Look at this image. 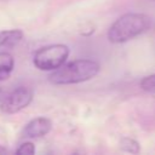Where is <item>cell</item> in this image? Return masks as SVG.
Instances as JSON below:
<instances>
[{
  "label": "cell",
  "mask_w": 155,
  "mask_h": 155,
  "mask_svg": "<svg viewBox=\"0 0 155 155\" xmlns=\"http://www.w3.org/2000/svg\"><path fill=\"white\" fill-rule=\"evenodd\" d=\"M33 99V90L27 86H18L1 101V110L6 114H15L27 108Z\"/></svg>",
  "instance_id": "4"
},
{
  "label": "cell",
  "mask_w": 155,
  "mask_h": 155,
  "mask_svg": "<svg viewBox=\"0 0 155 155\" xmlns=\"http://www.w3.org/2000/svg\"><path fill=\"white\" fill-rule=\"evenodd\" d=\"M99 71V64L93 59H76L67 64H62L54 69L48 80L53 85L79 84L94 78Z\"/></svg>",
  "instance_id": "2"
},
{
  "label": "cell",
  "mask_w": 155,
  "mask_h": 155,
  "mask_svg": "<svg viewBox=\"0 0 155 155\" xmlns=\"http://www.w3.org/2000/svg\"><path fill=\"white\" fill-rule=\"evenodd\" d=\"M15 67V59L8 52H0V81L6 80L12 73Z\"/></svg>",
  "instance_id": "7"
},
{
  "label": "cell",
  "mask_w": 155,
  "mask_h": 155,
  "mask_svg": "<svg viewBox=\"0 0 155 155\" xmlns=\"http://www.w3.org/2000/svg\"><path fill=\"white\" fill-rule=\"evenodd\" d=\"M17 154H27V155H31L35 153V148H34V144L30 143V142H27V143H23L19 145V148L16 150Z\"/></svg>",
  "instance_id": "10"
},
{
  "label": "cell",
  "mask_w": 155,
  "mask_h": 155,
  "mask_svg": "<svg viewBox=\"0 0 155 155\" xmlns=\"http://www.w3.org/2000/svg\"><path fill=\"white\" fill-rule=\"evenodd\" d=\"M139 86L143 91L151 93V94H155V74H150V75L143 78Z\"/></svg>",
  "instance_id": "9"
},
{
  "label": "cell",
  "mask_w": 155,
  "mask_h": 155,
  "mask_svg": "<svg viewBox=\"0 0 155 155\" xmlns=\"http://www.w3.org/2000/svg\"><path fill=\"white\" fill-rule=\"evenodd\" d=\"M120 147H121L122 150H125L127 153L137 154L139 151V144H138V142H136L134 139H132L130 137H124L120 140Z\"/></svg>",
  "instance_id": "8"
},
{
  "label": "cell",
  "mask_w": 155,
  "mask_h": 155,
  "mask_svg": "<svg viewBox=\"0 0 155 155\" xmlns=\"http://www.w3.org/2000/svg\"><path fill=\"white\" fill-rule=\"evenodd\" d=\"M69 56V47L63 44L47 45L39 48L33 57L34 65L39 70H54L67 61Z\"/></svg>",
  "instance_id": "3"
},
{
  "label": "cell",
  "mask_w": 155,
  "mask_h": 155,
  "mask_svg": "<svg viewBox=\"0 0 155 155\" xmlns=\"http://www.w3.org/2000/svg\"><path fill=\"white\" fill-rule=\"evenodd\" d=\"M51 127H52V122L50 119H47L45 116H39V117L30 120L25 125V127L23 130V134L27 138L44 137L51 131Z\"/></svg>",
  "instance_id": "5"
},
{
  "label": "cell",
  "mask_w": 155,
  "mask_h": 155,
  "mask_svg": "<svg viewBox=\"0 0 155 155\" xmlns=\"http://www.w3.org/2000/svg\"><path fill=\"white\" fill-rule=\"evenodd\" d=\"M23 39V31L21 29L0 30V47L11 48L21 42Z\"/></svg>",
  "instance_id": "6"
},
{
  "label": "cell",
  "mask_w": 155,
  "mask_h": 155,
  "mask_svg": "<svg viewBox=\"0 0 155 155\" xmlns=\"http://www.w3.org/2000/svg\"><path fill=\"white\" fill-rule=\"evenodd\" d=\"M0 153H5V149L4 148H0Z\"/></svg>",
  "instance_id": "12"
},
{
  "label": "cell",
  "mask_w": 155,
  "mask_h": 155,
  "mask_svg": "<svg viewBox=\"0 0 155 155\" xmlns=\"http://www.w3.org/2000/svg\"><path fill=\"white\" fill-rule=\"evenodd\" d=\"M153 27V18L145 13L130 12L119 17L108 30V39L113 44L130 41Z\"/></svg>",
  "instance_id": "1"
},
{
  "label": "cell",
  "mask_w": 155,
  "mask_h": 155,
  "mask_svg": "<svg viewBox=\"0 0 155 155\" xmlns=\"http://www.w3.org/2000/svg\"><path fill=\"white\" fill-rule=\"evenodd\" d=\"M2 98H4V92H2V90L0 88V101H2Z\"/></svg>",
  "instance_id": "11"
}]
</instances>
